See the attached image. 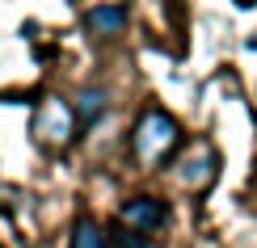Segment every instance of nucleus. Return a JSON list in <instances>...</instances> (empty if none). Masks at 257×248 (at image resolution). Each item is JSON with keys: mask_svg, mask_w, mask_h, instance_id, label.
Returning <instances> with one entry per match:
<instances>
[{"mask_svg": "<svg viewBox=\"0 0 257 248\" xmlns=\"http://www.w3.org/2000/svg\"><path fill=\"white\" fill-rule=\"evenodd\" d=\"M34 143L47 147V152H63V147L76 139V114H72V105L63 101V97H42L38 110H34Z\"/></svg>", "mask_w": 257, "mask_h": 248, "instance_id": "obj_1", "label": "nucleus"}, {"mask_svg": "<svg viewBox=\"0 0 257 248\" xmlns=\"http://www.w3.org/2000/svg\"><path fill=\"white\" fill-rule=\"evenodd\" d=\"M177 143V122L165 110H148L135 126V156L144 164H160L169 156V147Z\"/></svg>", "mask_w": 257, "mask_h": 248, "instance_id": "obj_2", "label": "nucleus"}, {"mask_svg": "<svg viewBox=\"0 0 257 248\" xmlns=\"http://www.w3.org/2000/svg\"><path fill=\"white\" fill-rule=\"evenodd\" d=\"M165 219H169V206H165L160 198H131V202L122 206V223H126L131 231H139V235L152 231V227H160Z\"/></svg>", "mask_w": 257, "mask_h": 248, "instance_id": "obj_3", "label": "nucleus"}, {"mask_svg": "<svg viewBox=\"0 0 257 248\" xmlns=\"http://www.w3.org/2000/svg\"><path fill=\"white\" fill-rule=\"evenodd\" d=\"M126 26V9L122 5H101V9H89L84 13V30L93 38H110V34H122Z\"/></svg>", "mask_w": 257, "mask_h": 248, "instance_id": "obj_4", "label": "nucleus"}, {"mask_svg": "<svg viewBox=\"0 0 257 248\" xmlns=\"http://www.w3.org/2000/svg\"><path fill=\"white\" fill-rule=\"evenodd\" d=\"M105 105H110V93H105V89H80V93H76V105H72V114H76V126L97 122V118L105 114Z\"/></svg>", "mask_w": 257, "mask_h": 248, "instance_id": "obj_5", "label": "nucleus"}, {"mask_svg": "<svg viewBox=\"0 0 257 248\" xmlns=\"http://www.w3.org/2000/svg\"><path fill=\"white\" fill-rule=\"evenodd\" d=\"M72 248H110V235H105L93 219H76V227H72Z\"/></svg>", "mask_w": 257, "mask_h": 248, "instance_id": "obj_6", "label": "nucleus"}, {"mask_svg": "<svg viewBox=\"0 0 257 248\" xmlns=\"http://www.w3.org/2000/svg\"><path fill=\"white\" fill-rule=\"evenodd\" d=\"M211 172H215V156H198V160H190V164H181L177 177L186 181V185H198V181H207Z\"/></svg>", "mask_w": 257, "mask_h": 248, "instance_id": "obj_7", "label": "nucleus"}, {"mask_svg": "<svg viewBox=\"0 0 257 248\" xmlns=\"http://www.w3.org/2000/svg\"><path fill=\"white\" fill-rule=\"evenodd\" d=\"M118 248H148V240H139V231H122L118 235Z\"/></svg>", "mask_w": 257, "mask_h": 248, "instance_id": "obj_8", "label": "nucleus"}]
</instances>
